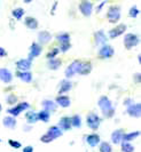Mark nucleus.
I'll return each instance as SVG.
<instances>
[{
  "mask_svg": "<svg viewBox=\"0 0 141 152\" xmlns=\"http://www.w3.org/2000/svg\"><path fill=\"white\" fill-rule=\"evenodd\" d=\"M86 142L87 144L90 145L91 148H95L98 144L101 143V140H100V136L98 134H90V135H86Z\"/></svg>",
  "mask_w": 141,
  "mask_h": 152,
  "instance_id": "18",
  "label": "nucleus"
},
{
  "mask_svg": "<svg viewBox=\"0 0 141 152\" xmlns=\"http://www.w3.org/2000/svg\"><path fill=\"white\" fill-rule=\"evenodd\" d=\"M57 6V1H55L54 4H53V8H52V10H51V14H54L55 13V8Z\"/></svg>",
  "mask_w": 141,
  "mask_h": 152,
  "instance_id": "48",
  "label": "nucleus"
},
{
  "mask_svg": "<svg viewBox=\"0 0 141 152\" xmlns=\"http://www.w3.org/2000/svg\"><path fill=\"white\" fill-rule=\"evenodd\" d=\"M140 136V132L139 130H135V132H131V133H124L123 135V142H130L135 140L137 137Z\"/></svg>",
  "mask_w": 141,
  "mask_h": 152,
  "instance_id": "27",
  "label": "nucleus"
},
{
  "mask_svg": "<svg viewBox=\"0 0 141 152\" xmlns=\"http://www.w3.org/2000/svg\"><path fill=\"white\" fill-rule=\"evenodd\" d=\"M79 12L85 16V17H90L92 15L93 12V4L88 0H84L79 4Z\"/></svg>",
  "mask_w": 141,
  "mask_h": 152,
  "instance_id": "6",
  "label": "nucleus"
},
{
  "mask_svg": "<svg viewBox=\"0 0 141 152\" xmlns=\"http://www.w3.org/2000/svg\"><path fill=\"white\" fill-rule=\"evenodd\" d=\"M25 119H26V122L30 124V125L36 124L38 121V112H36V111H26Z\"/></svg>",
  "mask_w": 141,
  "mask_h": 152,
  "instance_id": "26",
  "label": "nucleus"
},
{
  "mask_svg": "<svg viewBox=\"0 0 141 152\" xmlns=\"http://www.w3.org/2000/svg\"><path fill=\"white\" fill-rule=\"evenodd\" d=\"M2 125L6 127V128H9V129H14L17 125V121H16L15 118L10 117V115H7L2 119Z\"/></svg>",
  "mask_w": 141,
  "mask_h": 152,
  "instance_id": "23",
  "label": "nucleus"
},
{
  "mask_svg": "<svg viewBox=\"0 0 141 152\" xmlns=\"http://www.w3.org/2000/svg\"><path fill=\"white\" fill-rule=\"evenodd\" d=\"M99 150L100 152H112V146L109 142H101Z\"/></svg>",
  "mask_w": 141,
  "mask_h": 152,
  "instance_id": "34",
  "label": "nucleus"
},
{
  "mask_svg": "<svg viewBox=\"0 0 141 152\" xmlns=\"http://www.w3.org/2000/svg\"><path fill=\"white\" fill-rule=\"evenodd\" d=\"M56 40L60 42V44H63V42H70V34L68 32H61L56 36Z\"/></svg>",
  "mask_w": 141,
  "mask_h": 152,
  "instance_id": "29",
  "label": "nucleus"
},
{
  "mask_svg": "<svg viewBox=\"0 0 141 152\" xmlns=\"http://www.w3.org/2000/svg\"><path fill=\"white\" fill-rule=\"evenodd\" d=\"M107 17L109 23L116 24L120 20V7L119 6H111L107 12Z\"/></svg>",
  "mask_w": 141,
  "mask_h": 152,
  "instance_id": "1",
  "label": "nucleus"
},
{
  "mask_svg": "<svg viewBox=\"0 0 141 152\" xmlns=\"http://www.w3.org/2000/svg\"><path fill=\"white\" fill-rule=\"evenodd\" d=\"M6 102L9 105H15V104H17V96L15 94H9L6 97Z\"/></svg>",
  "mask_w": 141,
  "mask_h": 152,
  "instance_id": "36",
  "label": "nucleus"
},
{
  "mask_svg": "<svg viewBox=\"0 0 141 152\" xmlns=\"http://www.w3.org/2000/svg\"><path fill=\"white\" fill-rule=\"evenodd\" d=\"M60 129L62 130H69L71 129V118L70 117H62L61 120L59 121V126H57Z\"/></svg>",
  "mask_w": 141,
  "mask_h": 152,
  "instance_id": "20",
  "label": "nucleus"
},
{
  "mask_svg": "<svg viewBox=\"0 0 141 152\" xmlns=\"http://www.w3.org/2000/svg\"><path fill=\"white\" fill-rule=\"evenodd\" d=\"M72 88V83L69 79H63L60 84V88H59V94L60 95H64L67 91H69Z\"/></svg>",
  "mask_w": 141,
  "mask_h": 152,
  "instance_id": "19",
  "label": "nucleus"
},
{
  "mask_svg": "<svg viewBox=\"0 0 141 152\" xmlns=\"http://www.w3.org/2000/svg\"><path fill=\"white\" fill-rule=\"evenodd\" d=\"M106 4H107V1H102V2H100V4H99V6H98L96 9H95V10H96V13H100V12L102 10V7H103Z\"/></svg>",
  "mask_w": 141,
  "mask_h": 152,
  "instance_id": "44",
  "label": "nucleus"
},
{
  "mask_svg": "<svg viewBox=\"0 0 141 152\" xmlns=\"http://www.w3.org/2000/svg\"><path fill=\"white\" fill-rule=\"evenodd\" d=\"M43 52V47L38 44V42H32V45L30 46V49H29V57L30 60L33 58H37L40 54Z\"/></svg>",
  "mask_w": 141,
  "mask_h": 152,
  "instance_id": "9",
  "label": "nucleus"
},
{
  "mask_svg": "<svg viewBox=\"0 0 141 152\" xmlns=\"http://www.w3.org/2000/svg\"><path fill=\"white\" fill-rule=\"evenodd\" d=\"M71 126L76 127V128H79L82 126V118L78 114H75L71 117Z\"/></svg>",
  "mask_w": 141,
  "mask_h": 152,
  "instance_id": "33",
  "label": "nucleus"
},
{
  "mask_svg": "<svg viewBox=\"0 0 141 152\" xmlns=\"http://www.w3.org/2000/svg\"><path fill=\"white\" fill-rule=\"evenodd\" d=\"M32 66V60L30 58H21L16 62V68L20 72L29 71Z\"/></svg>",
  "mask_w": 141,
  "mask_h": 152,
  "instance_id": "8",
  "label": "nucleus"
},
{
  "mask_svg": "<svg viewBox=\"0 0 141 152\" xmlns=\"http://www.w3.org/2000/svg\"><path fill=\"white\" fill-rule=\"evenodd\" d=\"M127 114L132 118H139L141 114V105L140 103H133L132 105L127 107V110H126Z\"/></svg>",
  "mask_w": 141,
  "mask_h": 152,
  "instance_id": "10",
  "label": "nucleus"
},
{
  "mask_svg": "<svg viewBox=\"0 0 141 152\" xmlns=\"http://www.w3.org/2000/svg\"><path fill=\"white\" fill-rule=\"evenodd\" d=\"M8 144L10 145L13 149H20V148L22 146L20 142H17V141H14V140H9V141H8Z\"/></svg>",
  "mask_w": 141,
  "mask_h": 152,
  "instance_id": "42",
  "label": "nucleus"
},
{
  "mask_svg": "<svg viewBox=\"0 0 141 152\" xmlns=\"http://www.w3.org/2000/svg\"><path fill=\"white\" fill-rule=\"evenodd\" d=\"M46 134L47 135H49V136L53 138V141H54V140H56V138H59V137L62 136L63 132L57 126H52V127L48 128Z\"/></svg>",
  "mask_w": 141,
  "mask_h": 152,
  "instance_id": "21",
  "label": "nucleus"
},
{
  "mask_svg": "<svg viewBox=\"0 0 141 152\" xmlns=\"http://www.w3.org/2000/svg\"><path fill=\"white\" fill-rule=\"evenodd\" d=\"M139 44V37L134 33H126L124 37V46L127 50L137 47Z\"/></svg>",
  "mask_w": 141,
  "mask_h": 152,
  "instance_id": "4",
  "label": "nucleus"
},
{
  "mask_svg": "<svg viewBox=\"0 0 141 152\" xmlns=\"http://www.w3.org/2000/svg\"><path fill=\"white\" fill-rule=\"evenodd\" d=\"M49 118H51V113L45 111V110H41L40 112H38V121L48 122Z\"/></svg>",
  "mask_w": 141,
  "mask_h": 152,
  "instance_id": "30",
  "label": "nucleus"
},
{
  "mask_svg": "<svg viewBox=\"0 0 141 152\" xmlns=\"http://www.w3.org/2000/svg\"><path fill=\"white\" fill-rule=\"evenodd\" d=\"M0 112H1V104H0Z\"/></svg>",
  "mask_w": 141,
  "mask_h": 152,
  "instance_id": "49",
  "label": "nucleus"
},
{
  "mask_svg": "<svg viewBox=\"0 0 141 152\" xmlns=\"http://www.w3.org/2000/svg\"><path fill=\"white\" fill-rule=\"evenodd\" d=\"M139 13H140L139 8L137 7V6H133V7H131L130 12H129V16H130L131 18H135L137 16L139 15Z\"/></svg>",
  "mask_w": 141,
  "mask_h": 152,
  "instance_id": "38",
  "label": "nucleus"
},
{
  "mask_svg": "<svg viewBox=\"0 0 141 152\" xmlns=\"http://www.w3.org/2000/svg\"><path fill=\"white\" fill-rule=\"evenodd\" d=\"M134 102H133V99H125V101H124V105H126V107H130V105H132Z\"/></svg>",
  "mask_w": 141,
  "mask_h": 152,
  "instance_id": "45",
  "label": "nucleus"
},
{
  "mask_svg": "<svg viewBox=\"0 0 141 152\" xmlns=\"http://www.w3.org/2000/svg\"><path fill=\"white\" fill-rule=\"evenodd\" d=\"M38 21H37V18H35V17H32V16H28V17H25V20H24V25L28 28V29H30V30H36L37 28H38Z\"/></svg>",
  "mask_w": 141,
  "mask_h": 152,
  "instance_id": "22",
  "label": "nucleus"
},
{
  "mask_svg": "<svg viewBox=\"0 0 141 152\" xmlns=\"http://www.w3.org/2000/svg\"><path fill=\"white\" fill-rule=\"evenodd\" d=\"M82 63H83V62L79 61V60H76V61L72 62L70 65L67 68L65 72H64V73H65V78L70 80V78H72L75 75H78L79 69L82 66Z\"/></svg>",
  "mask_w": 141,
  "mask_h": 152,
  "instance_id": "3",
  "label": "nucleus"
},
{
  "mask_svg": "<svg viewBox=\"0 0 141 152\" xmlns=\"http://www.w3.org/2000/svg\"><path fill=\"white\" fill-rule=\"evenodd\" d=\"M24 14H25V10H24L23 8H15V9H13V12H12L13 17H14L15 20H17V21H20V20L23 17Z\"/></svg>",
  "mask_w": 141,
  "mask_h": 152,
  "instance_id": "31",
  "label": "nucleus"
},
{
  "mask_svg": "<svg viewBox=\"0 0 141 152\" xmlns=\"http://www.w3.org/2000/svg\"><path fill=\"white\" fill-rule=\"evenodd\" d=\"M126 29H127L126 24H119V25H117L116 28H114V29L109 30V32H108V34H109V38L110 39L118 38L119 36H122V34H124V33H125Z\"/></svg>",
  "mask_w": 141,
  "mask_h": 152,
  "instance_id": "7",
  "label": "nucleus"
},
{
  "mask_svg": "<svg viewBox=\"0 0 141 152\" xmlns=\"http://www.w3.org/2000/svg\"><path fill=\"white\" fill-rule=\"evenodd\" d=\"M0 142H1V140H0Z\"/></svg>",
  "mask_w": 141,
  "mask_h": 152,
  "instance_id": "50",
  "label": "nucleus"
},
{
  "mask_svg": "<svg viewBox=\"0 0 141 152\" xmlns=\"http://www.w3.org/2000/svg\"><path fill=\"white\" fill-rule=\"evenodd\" d=\"M51 40H52V34L48 31L44 30V31H40L39 33H38V44L40 46L46 45Z\"/></svg>",
  "mask_w": 141,
  "mask_h": 152,
  "instance_id": "14",
  "label": "nucleus"
},
{
  "mask_svg": "<svg viewBox=\"0 0 141 152\" xmlns=\"http://www.w3.org/2000/svg\"><path fill=\"white\" fill-rule=\"evenodd\" d=\"M70 48H71V44H70V42H63V44H60L59 50H61L62 53H67V52H68Z\"/></svg>",
  "mask_w": 141,
  "mask_h": 152,
  "instance_id": "39",
  "label": "nucleus"
},
{
  "mask_svg": "<svg viewBox=\"0 0 141 152\" xmlns=\"http://www.w3.org/2000/svg\"><path fill=\"white\" fill-rule=\"evenodd\" d=\"M16 77H17L20 80H22L23 83H26V84H29V83L32 81V73L30 71H25V72H20V71H17V72H16Z\"/></svg>",
  "mask_w": 141,
  "mask_h": 152,
  "instance_id": "24",
  "label": "nucleus"
},
{
  "mask_svg": "<svg viewBox=\"0 0 141 152\" xmlns=\"http://www.w3.org/2000/svg\"><path fill=\"white\" fill-rule=\"evenodd\" d=\"M91 71H92V64L90 62H83L82 66L79 69L78 75H80V76H87V75L91 73Z\"/></svg>",
  "mask_w": 141,
  "mask_h": 152,
  "instance_id": "25",
  "label": "nucleus"
},
{
  "mask_svg": "<svg viewBox=\"0 0 141 152\" xmlns=\"http://www.w3.org/2000/svg\"><path fill=\"white\" fill-rule=\"evenodd\" d=\"M120 150H122V152H133L134 146L130 142H122L120 143Z\"/></svg>",
  "mask_w": 141,
  "mask_h": 152,
  "instance_id": "32",
  "label": "nucleus"
},
{
  "mask_svg": "<svg viewBox=\"0 0 141 152\" xmlns=\"http://www.w3.org/2000/svg\"><path fill=\"white\" fill-rule=\"evenodd\" d=\"M133 79H134V83L135 84H140V73L139 72H137V73H134V77H133Z\"/></svg>",
  "mask_w": 141,
  "mask_h": 152,
  "instance_id": "43",
  "label": "nucleus"
},
{
  "mask_svg": "<svg viewBox=\"0 0 141 152\" xmlns=\"http://www.w3.org/2000/svg\"><path fill=\"white\" fill-rule=\"evenodd\" d=\"M62 65V61L60 58H53V60H48L47 62V68L49 70H57Z\"/></svg>",
  "mask_w": 141,
  "mask_h": 152,
  "instance_id": "28",
  "label": "nucleus"
},
{
  "mask_svg": "<svg viewBox=\"0 0 141 152\" xmlns=\"http://www.w3.org/2000/svg\"><path fill=\"white\" fill-rule=\"evenodd\" d=\"M102 114H103V117H106V118H112L114 114H115V109L112 107L111 109H108V110H106V111H102Z\"/></svg>",
  "mask_w": 141,
  "mask_h": 152,
  "instance_id": "40",
  "label": "nucleus"
},
{
  "mask_svg": "<svg viewBox=\"0 0 141 152\" xmlns=\"http://www.w3.org/2000/svg\"><path fill=\"white\" fill-rule=\"evenodd\" d=\"M8 55L7 50L5 49V48H2V47H0V57H6Z\"/></svg>",
  "mask_w": 141,
  "mask_h": 152,
  "instance_id": "46",
  "label": "nucleus"
},
{
  "mask_svg": "<svg viewBox=\"0 0 141 152\" xmlns=\"http://www.w3.org/2000/svg\"><path fill=\"white\" fill-rule=\"evenodd\" d=\"M59 53H60L59 48H53L52 50H49V52L47 53L46 57L48 60H53V58H56V55H59Z\"/></svg>",
  "mask_w": 141,
  "mask_h": 152,
  "instance_id": "37",
  "label": "nucleus"
},
{
  "mask_svg": "<svg viewBox=\"0 0 141 152\" xmlns=\"http://www.w3.org/2000/svg\"><path fill=\"white\" fill-rule=\"evenodd\" d=\"M94 40H95V44L98 46L100 45H104L107 44V40H108V37L106 36L104 31L103 30H99L94 33Z\"/></svg>",
  "mask_w": 141,
  "mask_h": 152,
  "instance_id": "13",
  "label": "nucleus"
},
{
  "mask_svg": "<svg viewBox=\"0 0 141 152\" xmlns=\"http://www.w3.org/2000/svg\"><path fill=\"white\" fill-rule=\"evenodd\" d=\"M86 122H87V126L91 128L92 130H96L99 129L100 127V124H101V118L96 113H92L87 114V118H86Z\"/></svg>",
  "mask_w": 141,
  "mask_h": 152,
  "instance_id": "5",
  "label": "nucleus"
},
{
  "mask_svg": "<svg viewBox=\"0 0 141 152\" xmlns=\"http://www.w3.org/2000/svg\"><path fill=\"white\" fill-rule=\"evenodd\" d=\"M98 105H99V107L101 109V111H106V110H108V109H111V107H112L111 101H110L109 97L106 96V95L100 96V99H99V101H98Z\"/></svg>",
  "mask_w": 141,
  "mask_h": 152,
  "instance_id": "12",
  "label": "nucleus"
},
{
  "mask_svg": "<svg viewBox=\"0 0 141 152\" xmlns=\"http://www.w3.org/2000/svg\"><path fill=\"white\" fill-rule=\"evenodd\" d=\"M0 80L4 84H10L13 80V73L6 68H0Z\"/></svg>",
  "mask_w": 141,
  "mask_h": 152,
  "instance_id": "11",
  "label": "nucleus"
},
{
  "mask_svg": "<svg viewBox=\"0 0 141 152\" xmlns=\"http://www.w3.org/2000/svg\"><path fill=\"white\" fill-rule=\"evenodd\" d=\"M123 135L124 130L123 129H116L111 133V142L114 144H120L123 142Z\"/></svg>",
  "mask_w": 141,
  "mask_h": 152,
  "instance_id": "17",
  "label": "nucleus"
},
{
  "mask_svg": "<svg viewBox=\"0 0 141 152\" xmlns=\"http://www.w3.org/2000/svg\"><path fill=\"white\" fill-rule=\"evenodd\" d=\"M41 105H43V109H44L45 111H47V112H49V113H54L55 111H56V109H57L56 103H55L54 101H51V99H45V101H43Z\"/></svg>",
  "mask_w": 141,
  "mask_h": 152,
  "instance_id": "16",
  "label": "nucleus"
},
{
  "mask_svg": "<svg viewBox=\"0 0 141 152\" xmlns=\"http://www.w3.org/2000/svg\"><path fill=\"white\" fill-rule=\"evenodd\" d=\"M7 112L10 114V117H13V118H15V117H17V115H20V114L22 113V111H21L18 107H16V105L9 107V109L7 110Z\"/></svg>",
  "mask_w": 141,
  "mask_h": 152,
  "instance_id": "35",
  "label": "nucleus"
},
{
  "mask_svg": "<svg viewBox=\"0 0 141 152\" xmlns=\"http://www.w3.org/2000/svg\"><path fill=\"white\" fill-rule=\"evenodd\" d=\"M23 152H33V148L30 146V145L29 146H25L23 149Z\"/></svg>",
  "mask_w": 141,
  "mask_h": 152,
  "instance_id": "47",
  "label": "nucleus"
},
{
  "mask_svg": "<svg viewBox=\"0 0 141 152\" xmlns=\"http://www.w3.org/2000/svg\"><path fill=\"white\" fill-rule=\"evenodd\" d=\"M16 107H18V109L23 112V111L28 110V109L30 107V104H29L28 102H20V103H17V104H16Z\"/></svg>",
  "mask_w": 141,
  "mask_h": 152,
  "instance_id": "41",
  "label": "nucleus"
},
{
  "mask_svg": "<svg viewBox=\"0 0 141 152\" xmlns=\"http://www.w3.org/2000/svg\"><path fill=\"white\" fill-rule=\"evenodd\" d=\"M115 54V50L112 48V46L109 45V44H104L100 47L99 49V53H98V56L101 58V60H108V58H111Z\"/></svg>",
  "mask_w": 141,
  "mask_h": 152,
  "instance_id": "2",
  "label": "nucleus"
},
{
  "mask_svg": "<svg viewBox=\"0 0 141 152\" xmlns=\"http://www.w3.org/2000/svg\"><path fill=\"white\" fill-rule=\"evenodd\" d=\"M55 103H56V105H60L62 107H69L71 104V101L68 95H59L55 99Z\"/></svg>",
  "mask_w": 141,
  "mask_h": 152,
  "instance_id": "15",
  "label": "nucleus"
}]
</instances>
